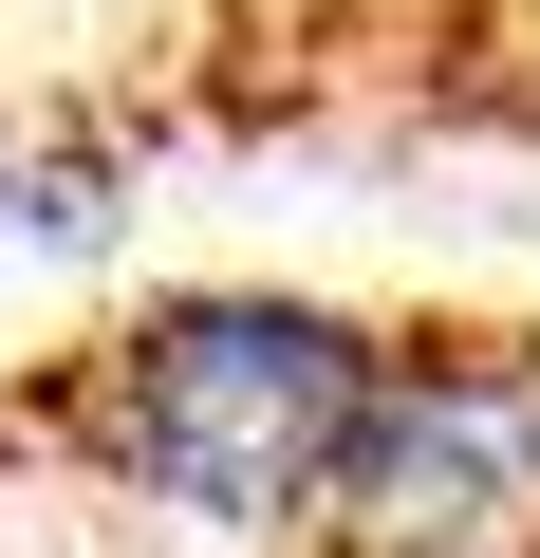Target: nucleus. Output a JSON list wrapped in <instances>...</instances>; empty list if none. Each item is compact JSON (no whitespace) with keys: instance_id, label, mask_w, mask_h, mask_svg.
I'll use <instances>...</instances> for the list:
<instances>
[{"instance_id":"nucleus-1","label":"nucleus","mask_w":540,"mask_h":558,"mask_svg":"<svg viewBox=\"0 0 540 558\" xmlns=\"http://www.w3.org/2000/svg\"><path fill=\"white\" fill-rule=\"evenodd\" d=\"M392 336L336 299H168L149 336L57 373V428L94 484L168 502V521H242V539H299L355 410H373Z\"/></svg>"}]
</instances>
